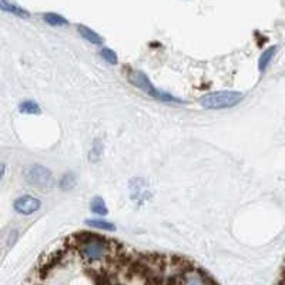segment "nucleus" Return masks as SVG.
<instances>
[{
	"label": "nucleus",
	"instance_id": "5",
	"mask_svg": "<svg viewBox=\"0 0 285 285\" xmlns=\"http://www.w3.org/2000/svg\"><path fill=\"white\" fill-rule=\"evenodd\" d=\"M40 207H41V201H40L39 198L29 196V194L16 198L15 203H13L15 211L22 214V215H32V214L37 213L40 210Z\"/></svg>",
	"mask_w": 285,
	"mask_h": 285
},
{
	"label": "nucleus",
	"instance_id": "15",
	"mask_svg": "<svg viewBox=\"0 0 285 285\" xmlns=\"http://www.w3.org/2000/svg\"><path fill=\"white\" fill-rule=\"evenodd\" d=\"M100 56H102V59H103L104 62H107V63L111 64V66H114V64L119 63L117 53H116V52H113L111 49H107V48L102 49V50H100Z\"/></svg>",
	"mask_w": 285,
	"mask_h": 285
},
{
	"label": "nucleus",
	"instance_id": "11",
	"mask_svg": "<svg viewBox=\"0 0 285 285\" xmlns=\"http://www.w3.org/2000/svg\"><path fill=\"white\" fill-rule=\"evenodd\" d=\"M19 111L23 114H40V106L33 100H24L19 104Z\"/></svg>",
	"mask_w": 285,
	"mask_h": 285
},
{
	"label": "nucleus",
	"instance_id": "7",
	"mask_svg": "<svg viewBox=\"0 0 285 285\" xmlns=\"http://www.w3.org/2000/svg\"><path fill=\"white\" fill-rule=\"evenodd\" d=\"M77 29H79V33L81 34V37L87 40L88 43H91V44H102V43H103L102 36L97 34L94 30H91L87 26H81V24H80Z\"/></svg>",
	"mask_w": 285,
	"mask_h": 285
},
{
	"label": "nucleus",
	"instance_id": "3",
	"mask_svg": "<svg viewBox=\"0 0 285 285\" xmlns=\"http://www.w3.org/2000/svg\"><path fill=\"white\" fill-rule=\"evenodd\" d=\"M127 79H128V81H130L133 86L142 90L144 93H147L151 99H156V100H160V102H166V103H182L181 99H177V97L171 96L170 93L161 91V90H159L157 87H154L150 83L149 77H147L142 71L131 70L127 74Z\"/></svg>",
	"mask_w": 285,
	"mask_h": 285
},
{
	"label": "nucleus",
	"instance_id": "9",
	"mask_svg": "<svg viewBox=\"0 0 285 285\" xmlns=\"http://www.w3.org/2000/svg\"><path fill=\"white\" fill-rule=\"evenodd\" d=\"M43 20L53 27H62V26H67L69 22L67 19H64L63 16L57 15V13H44L43 15Z\"/></svg>",
	"mask_w": 285,
	"mask_h": 285
},
{
	"label": "nucleus",
	"instance_id": "8",
	"mask_svg": "<svg viewBox=\"0 0 285 285\" xmlns=\"http://www.w3.org/2000/svg\"><path fill=\"white\" fill-rule=\"evenodd\" d=\"M275 52H277V48H275V46H271V48L267 49V50L260 56V59H258V69H260V71H264L268 67V64L271 63V60H272L274 56H275Z\"/></svg>",
	"mask_w": 285,
	"mask_h": 285
},
{
	"label": "nucleus",
	"instance_id": "2",
	"mask_svg": "<svg viewBox=\"0 0 285 285\" xmlns=\"http://www.w3.org/2000/svg\"><path fill=\"white\" fill-rule=\"evenodd\" d=\"M243 99L244 96L240 91L224 90V91H213V93L203 96L200 99V104L208 110H222V109L235 107Z\"/></svg>",
	"mask_w": 285,
	"mask_h": 285
},
{
	"label": "nucleus",
	"instance_id": "12",
	"mask_svg": "<svg viewBox=\"0 0 285 285\" xmlns=\"http://www.w3.org/2000/svg\"><path fill=\"white\" fill-rule=\"evenodd\" d=\"M76 184H77V178H76V175L73 174V173H66V174L60 178V181H59L60 188L64 191L74 188V187H76Z\"/></svg>",
	"mask_w": 285,
	"mask_h": 285
},
{
	"label": "nucleus",
	"instance_id": "16",
	"mask_svg": "<svg viewBox=\"0 0 285 285\" xmlns=\"http://www.w3.org/2000/svg\"><path fill=\"white\" fill-rule=\"evenodd\" d=\"M5 173H6V166L0 161V181H2V178L5 177Z\"/></svg>",
	"mask_w": 285,
	"mask_h": 285
},
{
	"label": "nucleus",
	"instance_id": "13",
	"mask_svg": "<svg viewBox=\"0 0 285 285\" xmlns=\"http://www.w3.org/2000/svg\"><path fill=\"white\" fill-rule=\"evenodd\" d=\"M86 224L93 227V228H97V230H103V231H114L116 227L114 224L110 221H106V220H86Z\"/></svg>",
	"mask_w": 285,
	"mask_h": 285
},
{
	"label": "nucleus",
	"instance_id": "10",
	"mask_svg": "<svg viewBox=\"0 0 285 285\" xmlns=\"http://www.w3.org/2000/svg\"><path fill=\"white\" fill-rule=\"evenodd\" d=\"M90 210L91 213L97 214V215H106L109 214V208L106 206L104 200L102 197H94L90 203Z\"/></svg>",
	"mask_w": 285,
	"mask_h": 285
},
{
	"label": "nucleus",
	"instance_id": "17",
	"mask_svg": "<svg viewBox=\"0 0 285 285\" xmlns=\"http://www.w3.org/2000/svg\"><path fill=\"white\" fill-rule=\"evenodd\" d=\"M281 285H285V274H284V279H282V282H281Z\"/></svg>",
	"mask_w": 285,
	"mask_h": 285
},
{
	"label": "nucleus",
	"instance_id": "1",
	"mask_svg": "<svg viewBox=\"0 0 285 285\" xmlns=\"http://www.w3.org/2000/svg\"><path fill=\"white\" fill-rule=\"evenodd\" d=\"M74 258L86 267L102 265L114 258L124 246L114 240L102 237L91 232H80L66 240Z\"/></svg>",
	"mask_w": 285,
	"mask_h": 285
},
{
	"label": "nucleus",
	"instance_id": "14",
	"mask_svg": "<svg viewBox=\"0 0 285 285\" xmlns=\"http://www.w3.org/2000/svg\"><path fill=\"white\" fill-rule=\"evenodd\" d=\"M103 144L100 140H96L93 142V147H91V150H90V154H88V159L91 163H97L99 160L102 159V156H103Z\"/></svg>",
	"mask_w": 285,
	"mask_h": 285
},
{
	"label": "nucleus",
	"instance_id": "6",
	"mask_svg": "<svg viewBox=\"0 0 285 285\" xmlns=\"http://www.w3.org/2000/svg\"><path fill=\"white\" fill-rule=\"evenodd\" d=\"M0 10L8 12L10 15H15V16L24 17V19L30 17V13H29L26 9L20 8L19 5L13 3V2H10V0H0Z\"/></svg>",
	"mask_w": 285,
	"mask_h": 285
},
{
	"label": "nucleus",
	"instance_id": "4",
	"mask_svg": "<svg viewBox=\"0 0 285 285\" xmlns=\"http://www.w3.org/2000/svg\"><path fill=\"white\" fill-rule=\"evenodd\" d=\"M24 178L30 185L41 191L50 190L55 187V177L52 174V171L40 164H33V166L27 167L24 171Z\"/></svg>",
	"mask_w": 285,
	"mask_h": 285
}]
</instances>
